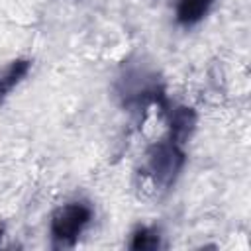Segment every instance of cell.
Returning <instances> with one entry per match:
<instances>
[{"instance_id":"7a4b0ae2","label":"cell","mask_w":251,"mask_h":251,"mask_svg":"<svg viewBox=\"0 0 251 251\" xmlns=\"http://www.w3.org/2000/svg\"><path fill=\"white\" fill-rule=\"evenodd\" d=\"M184 165L182 145L167 137L157 141L147 153V169L159 186H171Z\"/></svg>"},{"instance_id":"6da1fadb","label":"cell","mask_w":251,"mask_h":251,"mask_svg":"<svg viewBox=\"0 0 251 251\" xmlns=\"http://www.w3.org/2000/svg\"><path fill=\"white\" fill-rule=\"evenodd\" d=\"M92 220V208L86 202H69L51 216V239L55 247H73Z\"/></svg>"},{"instance_id":"5b68a950","label":"cell","mask_w":251,"mask_h":251,"mask_svg":"<svg viewBox=\"0 0 251 251\" xmlns=\"http://www.w3.org/2000/svg\"><path fill=\"white\" fill-rule=\"evenodd\" d=\"M216 0H178L176 4V20L182 25L198 24L214 6Z\"/></svg>"},{"instance_id":"3957f363","label":"cell","mask_w":251,"mask_h":251,"mask_svg":"<svg viewBox=\"0 0 251 251\" xmlns=\"http://www.w3.org/2000/svg\"><path fill=\"white\" fill-rule=\"evenodd\" d=\"M196 126V114L190 108H176L171 112V139L184 145Z\"/></svg>"},{"instance_id":"8992f818","label":"cell","mask_w":251,"mask_h":251,"mask_svg":"<svg viewBox=\"0 0 251 251\" xmlns=\"http://www.w3.org/2000/svg\"><path fill=\"white\" fill-rule=\"evenodd\" d=\"M161 235L159 231L151 229V227H141L133 233V239L129 243L131 249H157L161 245Z\"/></svg>"},{"instance_id":"277c9868","label":"cell","mask_w":251,"mask_h":251,"mask_svg":"<svg viewBox=\"0 0 251 251\" xmlns=\"http://www.w3.org/2000/svg\"><path fill=\"white\" fill-rule=\"evenodd\" d=\"M29 61L27 59H16V61H10L8 65H4L0 69V102L8 96V92L27 75L29 71Z\"/></svg>"}]
</instances>
